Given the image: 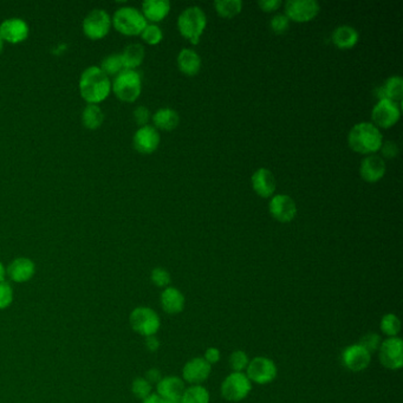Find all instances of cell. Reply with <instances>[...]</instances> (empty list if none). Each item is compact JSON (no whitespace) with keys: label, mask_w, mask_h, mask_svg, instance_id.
Masks as SVG:
<instances>
[{"label":"cell","mask_w":403,"mask_h":403,"mask_svg":"<svg viewBox=\"0 0 403 403\" xmlns=\"http://www.w3.org/2000/svg\"><path fill=\"white\" fill-rule=\"evenodd\" d=\"M81 95L89 104L104 101L112 90L108 76L99 67H90L83 71L80 78Z\"/></svg>","instance_id":"6da1fadb"},{"label":"cell","mask_w":403,"mask_h":403,"mask_svg":"<svg viewBox=\"0 0 403 403\" xmlns=\"http://www.w3.org/2000/svg\"><path fill=\"white\" fill-rule=\"evenodd\" d=\"M382 142V134L375 124L370 122L358 123L348 134V144L353 151L360 154H374L380 151Z\"/></svg>","instance_id":"7a4b0ae2"},{"label":"cell","mask_w":403,"mask_h":403,"mask_svg":"<svg viewBox=\"0 0 403 403\" xmlns=\"http://www.w3.org/2000/svg\"><path fill=\"white\" fill-rule=\"evenodd\" d=\"M207 18L199 6L187 7L178 18V28L181 35L192 44L200 42V37L206 28Z\"/></svg>","instance_id":"3957f363"},{"label":"cell","mask_w":403,"mask_h":403,"mask_svg":"<svg viewBox=\"0 0 403 403\" xmlns=\"http://www.w3.org/2000/svg\"><path fill=\"white\" fill-rule=\"evenodd\" d=\"M112 24L123 35H141L147 26V19L135 7H121L112 18Z\"/></svg>","instance_id":"277c9868"},{"label":"cell","mask_w":403,"mask_h":403,"mask_svg":"<svg viewBox=\"0 0 403 403\" xmlns=\"http://www.w3.org/2000/svg\"><path fill=\"white\" fill-rule=\"evenodd\" d=\"M131 329L141 336H155L161 326V319L158 312L148 306H139L134 308L129 316Z\"/></svg>","instance_id":"5b68a950"},{"label":"cell","mask_w":403,"mask_h":403,"mask_svg":"<svg viewBox=\"0 0 403 403\" xmlns=\"http://www.w3.org/2000/svg\"><path fill=\"white\" fill-rule=\"evenodd\" d=\"M141 85V76L137 71L123 70L116 76L112 88L121 101L134 102L140 96Z\"/></svg>","instance_id":"8992f818"},{"label":"cell","mask_w":403,"mask_h":403,"mask_svg":"<svg viewBox=\"0 0 403 403\" xmlns=\"http://www.w3.org/2000/svg\"><path fill=\"white\" fill-rule=\"evenodd\" d=\"M252 382L245 372H232L221 383V395L228 402H240L249 397Z\"/></svg>","instance_id":"52a82bcc"},{"label":"cell","mask_w":403,"mask_h":403,"mask_svg":"<svg viewBox=\"0 0 403 403\" xmlns=\"http://www.w3.org/2000/svg\"><path fill=\"white\" fill-rule=\"evenodd\" d=\"M277 365L271 358L258 356L249 361L246 368V376L257 385H269L277 377Z\"/></svg>","instance_id":"ba28073f"},{"label":"cell","mask_w":403,"mask_h":403,"mask_svg":"<svg viewBox=\"0 0 403 403\" xmlns=\"http://www.w3.org/2000/svg\"><path fill=\"white\" fill-rule=\"evenodd\" d=\"M381 365L389 370H399L403 367V342L400 337H389L382 340L379 348Z\"/></svg>","instance_id":"9c48e42d"},{"label":"cell","mask_w":403,"mask_h":403,"mask_svg":"<svg viewBox=\"0 0 403 403\" xmlns=\"http://www.w3.org/2000/svg\"><path fill=\"white\" fill-rule=\"evenodd\" d=\"M112 26V19L104 10L96 9L85 18L83 31L90 39H101L108 35Z\"/></svg>","instance_id":"30bf717a"},{"label":"cell","mask_w":403,"mask_h":403,"mask_svg":"<svg viewBox=\"0 0 403 403\" xmlns=\"http://www.w3.org/2000/svg\"><path fill=\"white\" fill-rule=\"evenodd\" d=\"M400 107L397 102L388 99L380 100L372 108V124L381 128H390L400 119Z\"/></svg>","instance_id":"8fae6325"},{"label":"cell","mask_w":403,"mask_h":403,"mask_svg":"<svg viewBox=\"0 0 403 403\" xmlns=\"http://www.w3.org/2000/svg\"><path fill=\"white\" fill-rule=\"evenodd\" d=\"M319 4L316 0H288L285 4V16L297 21H310L319 14Z\"/></svg>","instance_id":"7c38bea8"},{"label":"cell","mask_w":403,"mask_h":403,"mask_svg":"<svg viewBox=\"0 0 403 403\" xmlns=\"http://www.w3.org/2000/svg\"><path fill=\"white\" fill-rule=\"evenodd\" d=\"M342 362L344 367L351 372H363L370 365L372 354L360 343L351 344L343 351Z\"/></svg>","instance_id":"4fadbf2b"},{"label":"cell","mask_w":403,"mask_h":403,"mask_svg":"<svg viewBox=\"0 0 403 403\" xmlns=\"http://www.w3.org/2000/svg\"><path fill=\"white\" fill-rule=\"evenodd\" d=\"M212 372V365L203 358H194L183 368V380L190 386L201 385L207 381Z\"/></svg>","instance_id":"5bb4252c"},{"label":"cell","mask_w":403,"mask_h":403,"mask_svg":"<svg viewBox=\"0 0 403 403\" xmlns=\"http://www.w3.org/2000/svg\"><path fill=\"white\" fill-rule=\"evenodd\" d=\"M269 210L272 217L281 222H289L295 219L297 206L294 199L288 194H278L271 199Z\"/></svg>","instance_id":"9a60e30c"},{"label":"cell","mask_w":403,"mask_h":403,"mask_svg":"<svg viewBox=\"0 0 403 403\" xmlns=\"http://www.w3.org/2000/svg\"><path fill=\"white\" fill-rule=\"evenodd\" d=\"M185 389H186L185 381L178 376L162 377L161 381L156 385V394L166 403L181 402Z\"/></svg>","instance_id":"2e32d148"},{"label":"cell","mask_w":403,"mask_h":403,"mask_svg":"<svg viewBox=\"0 0 403 403\" xmlns=\"http://www.w3.org/2000/svg\"><path fill=\"white\" fill-rule=\"evenodd\" d=\"M134 147L141 154H151L160 144V134L154 127L144 126L134 135Z\"/></svg>","instance_id":"e0dca14e"},{"label":"cell","mask_w":403,"mask_h":403,"mask_svg":"<svg viewBox=\"0 0 403 403\" xmlns=\"http://www.w3.org/2000/svg\"><path fill=\"white\" fill-rule=\"evenodd\" d=\"M0 36L3 41L12 44L24 42L28 36V24L19 18L6 19L0 25Z\"/></svg>","instance_id":"ac0fdd59"},{"label":"cell","mask_w":403,"mask_h":403,"mask_svg":"<svg viewBox=\"0 0 403 403\" xmlns=\"http://www.w3.org/2000/svg\"><path fill=\"white\" fill-rule=\"evenodd\" d=\"M386 162L379 155H368L363 158L360 167L362 179L367 183H377L386 174Z\"/></svg>","instance_id":"d6986e66"},{"label":"cell","mask_w":403,"mask_h":403,"mask_svg":"<svg viewBox=\"0 0 403 403\" xmlns=\"http://www.w3.org/2000/svg\"><path fill=\"white\" fill-rule=\"evenodd\" d=\"M35 274V263L24 257L14 259L6 269L7 276L14 283H26V281H31Z\"/></svg>","instance_id":"ffe728a7"},{"label":"cell","mask_w":403,"mask_h":403,"mask_svg":"<svg viewBox=\"0 0 403 403\" xmlns=\"http://www.w3.org/2000/svg\"><path fill=\"white\" fill-rule=\"evenodd\" d=\"M251 183L254 192L262 198H270L274 193L277 185L274 173L264 167L257 169L256 172L253 173Z\"/></svg>","instance_id":"44dd1931"},{"label":"cell","mask_w":403,"mask_h":403,"mask_svg":"<svg viewBox=\"0 0 403 403\" xmlns=\"http://www.w3.org/2000/svg\"><path fill=\"white\" fill-rule=\"evenodd\" d=\"M160 302H161L163 311L167 312L169 315H178L180 312L183 311L186 299L179 289L168 286V288L163 289Z\"/></svg>","instance_id":"7402d4cb"},{"label":"cell","mask_w":403,"mask_h":403,"mask_svg":"<svg viewBox=\"0 0 403 403\" xmlns=\"http://www.w3.org/2000/svg\"><path fill=\"white\" fill-rule=\"evenodd\" d=\"M333 42L338 49H351L358 42V32L350 25H340L333 32Z\"/></svg>","instance_id":"603a6c76"},{"label":"cell","mask_w":403,"mask_h":403,"mask_svg":"<svg viewBox=\"0 0 403 403\" xmlns=\"http://www.w3.org/2000/svg\"><path fill=\"white\" fill-rule=\"evenodd\" d=\"M144 16L148 21H161L171 11V3L168 0H146L142 4Z\"/></svg>","instance_id":"cb8c5ba5"},{"label":"cell","mask_w":403,"mask_h":403,"mask_svg":"<svg viewBox=\"0 0 403 403\" xmlns=\"http://www.w3.org/2000/svg\"><path fill=\"white\" fill-rule=\"evenodd\" d=\"M178 65L183 74L187 76H194L200 71V56L194 50L183 49L178 56Z\"/></svg>","instance_id":"d4e9b609"},{"label":"cell","mask_w":403,"mask_h":403,"mask_svg":"<svg viewBox=\"0 0 403 403\" xmlns=\"http://www.w3.org/2000/svg\"><path fill=\"white\" fill-rule=\"evenodd\" d=\"M155 126L163 130L176 129L179 126L180 117L178 112L172 108L158 109L153 116Z\"/></svg>","instance_id":"484cf974"},{"label":"cell","mask_w":403,"mask_h":403,"mask_svg":"<svg viewBox=\"0 0 403 403\" xmlns=\"http://www.w3.org/2000/svg\"><path fill=\"white\" fill-rule=\"evenodd\" d=\"M122 56L123 64L126 70H135V68L139 67L144 58V46L137 43L129 44L127 46L124 51L121 53Z\"/></svg>","instance_id":"4316f807"},{"label":"cell","mask_w":403,"mask_h":403,"mask_svg":"<svg viewBox=\"0 0 403 403\" xmlns=\"http://www.w3.org/2000/svg\"><path fill=\"white\" fill-rule=\"evenodd\" d=\"M210 392L201 385H195L185 389L180 403H210Z\"/></svg>","instance_id":"83f0119b"},{"label":"cell","mask_w":403,"mask_h":403,"mask_svg":"<svg viewBox=\"0 0 403 403\" xmlns=\"http://www.w3.org/2000/svg\"><path fill=\"white\" fill-rule=\"evenodd\" d=\"M385 99L390 101H401L403 97V80L401 76H392L387 80L385 85H382Z\"/></svg>","instance_id":"f1b7e54d"},{"label":"cell","mask_w":403,"mask_h":403,"mask_svg":"<svg viewBox=\"0 0 403 403\" xmlns=\"http://www.w3.org/2000/svg\"><path fill=\"white\" fill-rule=\"evenodd\" d=\"M104 119V115L97 104H88L83 110L82 121L83 124L89 129H96L101 126Z\"/></svg>","instance_id":"f546056e"},{"label":"cell","mask_w":403,"mask_h":403,"mask_svg":"<svg viewBox=\"0 0 403 403\" xmlns=\"http://www.w3.org/2000/svg\"><path fill=\"white\" fill-rule=\"evenodd\" d=\"M214 6L221 17L232 18L240 14L242 9V0H217Z\"/></svg>","instance_id":"4dcf8cb0"},{"label":"cell","mask_w":403,"mask_h":403,"mask_svg":"<svg viewBox=\"0 0 403 403\" xmlns=\"http://www.w3.org/2000/svg\"><path fill=\"white\" fill-rule=\"evenodd\" d=\"M380 328L387 338L389 337H397L401 331V321L397 315L394 313H387L383 316L380 323Z\"/></svg>","instance_id":"1f68e13d"},{"label":"cell","mask_w":403,"mask_h":403,"mask_svg":"<svg viewBox=\"0 0 403 403\" xmlns=\"http://www.w3.org/2000/svg\"><path fill=\"white\" fill-rule=\"evenodd\" d=\"M101 70L107 76L108 75H116L117 76L119 72L126 70L121 53H112L110 56L105 57L104 60H102Z\"/></svg>","instance_id":"d6a6232c"},{"label":"cell","mask_w":403,"mask_h":403,"mask_svg":"<svg viewBox=\"0 0 403 403\" xmlns=\"http://www.w3.org/2000/svg\"><path fill=\"white\" fill-rule=\"evenodd\" d=\"M151 390H153V387L144 377H137L131 383V393H133L134 397L140 399V400L147 399L151 394H153Z\"/></svg>","instance_id":"836d02e7"},{"label":"cell","mask_w":403,"mask_h":403,"mask_svg":"<svg viewBox=\"0 0 403 403\" xmlns=\"http://www.w3.org/2000/svg\"><path fill=\"white\" fill-rule=\"evenodd\" d=\"M230 367L233 372H244L249 363V358L245 351L237 350L232 353L228 360Z\"/></svg>","instance_id":"e575fe53"},{"label":"cell","mask_w":403,"mask_h":403,"mask_svg":"<svg viewBox=\"0 0 403 403\" xmlns=\"http://www.w3.org/2000/svg\"><path fill=\"white\" fill-rule=\"evenodd\" d=\"M141 36H142L144 42L151 44V45H156L163 38L161 28H158V25L154 24L147 25Z\"/></svg>","instance_id":"d590c367"},{"label":"cell","mask_w":403,"mask_h":403,"mask_svg":"<svg viewBox=\"0 0 403 403\" xmlns=\"http://www.w3.org/2000/svg\"><path fill=\"white\" fill-rule=\"evenodd\" d=\"M151 281L158 288H168L171 284V274L166 269L155 267L154 270L151 271Z\"/></svg>","instance_id":"8d00e7d4"},{"label":"cell","mask_w":403,"mask_h":403,"mask_svg":"<svg viewBox=\"0 0 403 403\" xmlns=\"http://www.w3.org/2000/svg\"><path fill=\"white\" fill-rule=\"evenodd\" d=\"M381 343H382L381 336H380L379 333H367L360 340V344H361L362 347L365 348L370 354H372V351L379 350Z\"/></svg>","instance_id":"74e56055"},{"label":"cell","mask_w":403,"mask_h":403,"mask_svg":"<svg viewBox=\"0 0 403 403\" xmlns=\"http://www.w3.org/2000/svg\"><path fill=\"white\" fill-rule=\"evenodd\" d=\"M14 302V290L7 281L0 283V310H5Z\"/></svg>","instance_id":"f35d334b"},{"label":"cell","mask_w":403,"mask_h":403,"mask_svg":"<svg viewBox=\"0 0 403 403\" xmlns=\"http://www.w3.org/2000/svg\"><path fill=\"white\" fill-rule=\"evenodd\" d=\"M271 28L272 31L276 32L278 35L284 33L289 28L290 24V19H289L285 14H276L272 19H271Z\"/></svg>","instance_id":"ab89813d"},{"label":"cell","mask_w":403,"mask_h":403,"mask_svg":"<svg viewBox=\"0 0 403 403\" xmlns=\"http://www.w3.org/2000/svg\"><path fill=\"white\" fill-rule=\"evenodd\" d=\"M380 151L382 153L383 156L387 158H393L399 154V146L394 141H383L382 146L380 148Z\"/></svg>","instance_id":"60d3db41"},{"label":"cell","mask_w":403,"mask_h":403,"mask_svg":"<svg viewBox=\"0 0 403 403\" xmlns=\"http://www.w3.org/2000/svg\"><path fill=\"white\" fill-rule=\"evenodd\" d=\"M149 117H151V112H149L146 107H144V105L137 107V108L134 110V119H135V122H136L139 126H147Z\"/></svg>","instance_id":"b9f144b4"},{"label":"cell","mask_w":403,"mask_h":403,"mask_svg":"<svg viewBox=\"0 0 403 403\" xmlns=\"http://www.w3.org/2000/svg\"><path fill=\"white\" fill-rule=\"evenodd\" d=\"M221 354L220 350L217 348L210 347L205 351V356L203 358L206 360L210 365H217V362L220 361Z\"/></svg>","instance_id":"7bdbcfd3"},{"label":"cell","mask_w":403,"mask_h":403,"mask_svg":"<svg viewBox=\"0 0 403 403\" xmlns=\"http://www.w3.org/2000/svg\"><path fill=\"white\" fill-rule=\"evenodd\" d=\"M258 5L265 12H274L281 6V0H260L258 1Z\"/></svg>","instance_id":"ee69618b"},{"label":"cell","mask_w":403,"mask_h":403,"mask_svg":"<svg viewBox=\"0 0 403 403\" xmlns=\"http://www.w3.org/2000/svg\"><path fill=\"white\" fill-rule=\"evenodd\" d=\"M144 379L147 380L148 382L151 383V385H153V383L158 385L162 380L161 372L156 368L149 369Z\"/></svg>","instance_id":"f6af8a7d"},{"label":"cell","mask_w":403,"mask_h":403,"mask_svg":"<svg viewBox=\"0 0 403 403\" xmlns=\"http://www.w3.org/2000/svg\"><path fill=\"white\" fill-rule=\"evenodd\" d=\"M146 348L151 353H155L160 348V340L156 338V336L146 337Z\"/></svg>","instance_id":"bcb514c9"},{"label":"cell","mask_w":403,"mask_h":403,"mask_svg":"<svg viewBox=\"0 0 403 403\" xmlns=\"http://www.w3.org/2000/svg\"><path fill=\"white\" fill-rule=\"evenodd\" d=\"M141 403H166L162 400L161 397H158V394H151L147 399L142 400Z\"/></svg>","instance_id":"7dc6e473"},{"label":"cell","mask_w":403,"mask_h":403,"mask_svg":"<svg viewBox=\"0 0 403 403\" xmlns=\"http://www.w3.org/2000/svg\"><path fill=\"white\" fill-rule=\"evenodd\" d=\"M5 276H6V269L4 267L3 263L0 262V283L5 281Z\"/></svg>","instance_id":"c3c4849f"},{"label":"cell","mask_w":403,"mask_h":403,"mask_svg":"<svg viewBox=\"0 0 403 403\" xmlns=\"http://www.w3.org/2000/svg\"><path fill=\"white\" fill-rule=\"evenodd\" d=\"M3 38H1V36H0V53H1V50H3Z\"/></svg>","instance_id":"681fc988"}]
</instances>
